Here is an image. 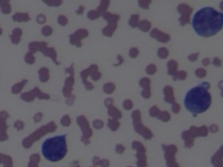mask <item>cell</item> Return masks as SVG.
<instances>
[{"instance_id": "cell-1", "label": "cell", "mask_w": 223, "mask_h": 167, "mask_svg": "<svg viewBox=\"0 0 223 167\" xmlns=\"http://www.w3.org/2000/svg\"><path fill=\"white\" fill-rule=\"evenodd\" d=\"M223 25V13L210 6L199 8L193 14L191 26L200 37H210L219 32Z\"/></svg>"}, {"instance_id": "cell-2", "label": "cell", "mask_w": 223, "mask_h": 167, "mask_svg": "<svg viewBox=\"0 0 223 167\" xmlns=\"http://www.w3.org/2000/svg\"><path fill=\"white\" fill-rule=\"evenodd\" d=\"M209 87L208 82H203L188 89L183 96V105L185 109L193 114L205 112L211 104Z\"/></svg>"}, {"instance_id": "cell-3", "label": "cell", "mask_w": 223, "mask_h": 167, "mask_svg": "<svg viewBox=\"0 0 223 167\" xmlns=\"http://www.w3.org/2000/svg\"><path fill=\"white\" fill-rule=\"evenodd\" d=\"M41 150L47 160L53 162L61 160L67 153L66 135L56 136L46 139L42 144Z\"/></svg>"}]
</instances>
